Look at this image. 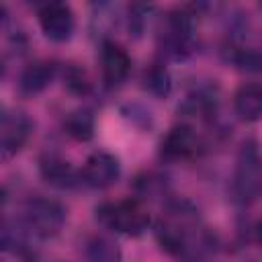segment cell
Masks as SVG:
<instances>
[{
  "label": "cell",
  "instance_id": "obj_1",
  "mask_svg": "<svg viewBox=\"0 0 262 262\" xmlns=\"http://www.w3.org/2000/svg\"><path fill=\"white\" fill-rule=\"evenodd\" d=\"M262 186V158L258 143L254 139H246L239 147L235 170H233V182H231V194L237 205H250L258 190Z\"/></svg>",
  "mask_w": 262,
  "mask_h": 262
},
{
  "label": "cell",
  "instance_id": "obj_2",
  "mask_svg": "<svg viewBox=\"0 0 262 262\" xmlns=\"http://www.w3.org/2000/svg\"><path fill=\"white\" fill-rule=\"evenodd\" d=\"M96 219L106 229L123 235H141L149 227V213L139 205V201H117L96 207Z\"/></svg>",
  "mask_w": 262,
  "mask_h": 262
},
{
  "label": "cell",
  "instance_id": "obj_3",
  "mask_svg": "<svg viewBox=\"0 0 262 262\" xmlns=\"http://www.w3.org/2000/svg\"><path fill=\"white\" fill-rule=\"evenodd\" d=\"M66 223V207L47 196H33L25 205V225L37 237H53Z\"/></svg>",
  "mask_w": 262,
  "mask_h": 262
},
{
  "label": "cell",
  "instance_id": "obj_4",
  "mask_svg": "<svg viewBox=\"0 0 262 262\" xmlns=\"http://www.w3.org/2000/svg\"><path fill=\"white\" fill-rule=\"evenodd\" d=\"M33 133V121L23 111H4L0 123V151L8 160L16 156Z\"/></svg>",
  "mask_w": 262,
  "mask_h": 262
},
{
  "label": "cell",
  "instance_id": "obj_5",
  "mask_svg": "<svg viewBox=\"0 0 262 262\" xmlns=\"http://www.w3.org/2000/svg\"><path fill=\"white\" fill-rule=\"evenodd\" d=\"M39 16V27L43 31V35L49 41L55 43H63L74 35V27H76V18L74 12L68 4L63 2H47L39 8L37 12Z\"/></svg>",
  "mask_w": 262,
  "mask_h": 262
},
{
  "label": "cell",
  "instance_id": "obj_6",
  "mask_svg": "<svg viewBox=\"0 0 262 262\" xmlns=\"http://www.w3.org/2000/svg\"><path fill=\"white\" fill-rule=\"evenodd\" d=\"M194 31H196L194 14H190L186 8H176V10L168 12L166 29H164L168 53H172L174 57H180L182 53L190 51Z\"/></svg>",
  "mask_w": 262,
  "mask_h": 262
},
{
  "label": "cell",
  "instance_id": "obj_7",
  "mask_svg": "<svg viewBox=\"0 0 262 262\" xmlns=\"http://www.w3.org/2000/svg\"><path fill=\"white\" fill-rule=\"evenodd\" d=\"M119 176H121L119 158L102 149L92 151L82 168V180L92 188H108L119 180Z\"/></svg>",
  "mask_w": 262,
  "mask_h": 262
},
{
  "label": "cell",
  "instance_id": "obj_8",
  "mask_svg": "<svg viewBox=\"0 0 262 262\" xmlns=\"http://www.w3.org/2000/svg\"><path fill=\"white\" fill-rule=\"evenodd\" d=\"M199 149V137L194 129L186 123L174 125L168 129V133L160 141V156L168 162H178L192 158Z\"/></svg>",
  "mask_w": 262,
  "mask_h": 262
},
{
  "label": "cell",
  "instance_id": "obj_9",
  "mask_svg": "<svg viewBox=\"0 0 262 262\" xmlns=\"http://www.w3.org/2000/svg\"><path fill=\"white\" fill-rule=\"evenodd\" d=\"M100 70H102L104 86L106 88H117L127 80V76L131 72V57L115 41H102V47H100Z\"/></svg>",
  "mask_w": 262,
  "mask_h": 262
},
{
  "label": "cell",
  "instance_id": "obj_10",
  "mask_svg": "<svg viewBox=\"0 0 262 262\" xmlns=\"http://www.w3.org/2000/svg\"><path fill=\"white\" fill-rule=\"evenodd\" d=\"M55 74H57V66L53 61H47V59L33 61L20 72L18 90L27 96H35V94L43 92L53 82Z\"/></svg>",
  "mask_w": 262,
  "mask_h": 262
},
{
  "label": "cell",
  "instance_id": "obj_11",
  "mask_svg": "<svg viewBox=\"0 0 262 262\" xmlns=\"http://www.w3.org/2000/svg\"><path fill=\"white\" fill-rule=\"evenodd\" d=\"M233 111L242 121L254 123L262 119V84H242L233 94Z\"/></svg>",
  "mask_w": 262,
  "mask_h": 262
},
{
  "label": "cell",
  "instance_id": "obj_12",
  "mask_svg": "<svg viewBox=\"0 0 262 262\" xmlns=\"http://www.w3.org/2000/svg\"><path fill=\"white\" fill-rule=\"evenodd\" d=\"M39 172L43 180L55 188H74L78 184V174L74 166L57 156H45L39 162Z\"/></svg>",
  "mask_w": 262,
  "mask_h": 262
},
{
  "label": "cell",
  "instance_id": "obj_13",
  "mask_svg": "<svg viewBox=\"0 0 262 262\" xmlns=\"http://www.w3.org/2000/svg\"><path fill=\"white\" fill-rule=\"evenodd\" d=\"M63 129L76 141H90L94 137V115L88 108L70 111L63 119Z\"/></svg>",
  "mask_w": 262,
  "mask_h": 262
},
{
  "label": "cell",
  "instance_id": "obj_14",
  "mask_svg": "<svg viewBox=\"0 0 262 262\" xmlns=\"http://www.w3.org/2000/svg\"><path fill=\"white\" fill-rule=\"evenodd\" d=\"M86 262H121V248L106 235H94L86 242Z\"/></svg>",
  "mask_w": 262,
  "mask_h": 262
},
{
  "label": "cell",
  "instance_id": "obj_15",
  "mask_svg": "<svg viewBox=\"0 0 262 262\" xmlns=\"http://www.w3.org/2000/svg\"><path fill=\"white\" fill-rule=\"evenodd\" d=\"M143 88L156 96V98H166L170 92H172V78H170V72L162 66V63H151L149 68H145L143 72Z\"/></svg>",
  "mask_w": 262,
  "mask_h": 262
},
{
  "label": "cell",
  "instance_id": "obj_16",
  "mask_svg": "<svg viewBox=\"0 0 262 262\" xmlns=\"http://www.w3.org/2000/svg\"><path fill=\"white\" fill-rule=\"evenodd\" d=\"M231 61L242 72H250V74L262 72V51L260 49H237L231 55Z\"/></svg>",
  "mask_w": 262,
  "mask_h": 262
},
{
  "label": "cell",
  "instance_id": "obj_17",
  "mask_svg": "<svg viewBox=\"0 0 262 262\" xmlns=\"http://www.w3.org/2000/svg\"><path fill=\"white\" fill-rule=\"evenodd\" d=\"M66 80H68L70 90H74V92H78V94L88 92V82H86L84 74H82L78 68H72V70H70V74L66 76Z\"/></svg>",
  "mask_w": 262,
  "mask_h": 262
},
{
  "label": "cell",
  "instance_id": "obj_18",
  "mask_svg": "<svg viewBox=\"0 0 262 262\" xmlns=\"http://www.w3.org/2000/svg\"><path fill=\"white\" fill-rule=\"evenodd\" d=\"M256 239H258V244L262 246V219L256 223Z\"/></svg>",
  "mask_w": 262,
  "mask_h": 262
}]
</instances>
